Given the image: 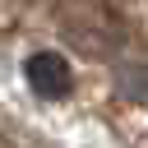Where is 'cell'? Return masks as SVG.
Here are the masks:
<instances>
[{
	"label": "cell",
	"instance_id": "obj_1",
	"mask_svg": "<svg viewBox=\"0 0 148 148\" xmlns=\"http://www.w3.org/2000/svg\"><path fill=\"white\" fill-rule=\"evenodd\" d=\"M23 79L42 102H60V97L74 92V69H69V60L60 51H32L23 60Z\"/></svg>",
	"mask_w": 148,
	"mask_h": 148
}]
</instances>
